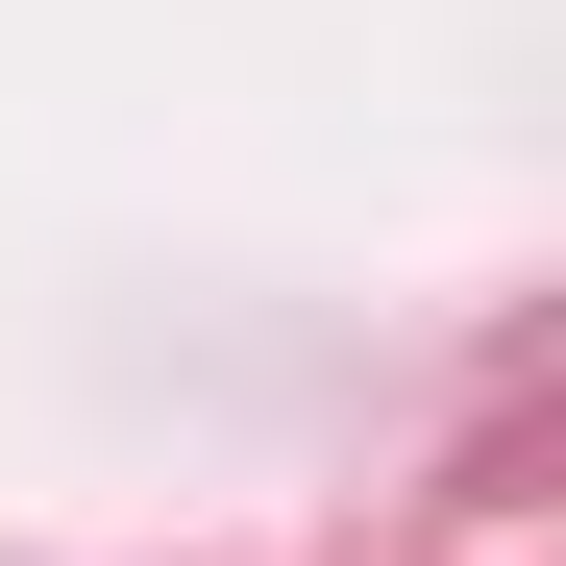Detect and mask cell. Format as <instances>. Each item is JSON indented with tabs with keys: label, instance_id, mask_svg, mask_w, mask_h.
<instances>
[]
</instances>
